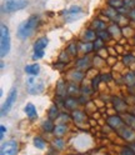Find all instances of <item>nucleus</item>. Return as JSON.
I'll list each match as a JSON object with an SVG mask.
<instances>
[{
  "instance_id": "473e14b6",
  "label": "nucleus",
  "mask_w": 135,
  "mask_h": 155,
  "mask_svg": "<svg viewBox=\"0 0 135 155\" xmlns=\"http://www.w3.org/2000/svg\"><path fill=\"white\" fill-rule=\"evenodd\" d=\"M134 60V58H133V55H127L124 58V63L125 64H128V63H130V61H133Z\"/></svg>"
},
{
  "instance_id": "423d86ee",
  "label": "nucleus",
  "mask_w": 135,
  "mask_h": 155,
  "mask_svg": "<svg viewBox=\"0 0 135 155\" xmlns=\"http://www.w3.org/2000/svg\"><path fill=\"white\" fill-rule=\"evenodd\" d=\"M63 15L65 18V21L66 23H70V21H74L76 19L81 18L83 15V10L80 6H71L69 9H66V10L63 12Z\"/></svg>"
},
{
  "instance_id": "e433bc0d",
  "label": "nucleus",
  "mask_w": 135,
  "mask_h": 155,
  "mask_svg": "<svg viewBox=\"0 0 135 155\" xmlns=\"http://www.w3.org/2000/svg\"><path fill=\"white\" fill-rule=\"evenodd\" d=\"M61 116H63V119H64V120H68V119H69V115H68V114H61Z\"/></svg>"
},
{
  "instance_id": "6ab92c4d",
  "label": "nucleus",
  "mask_w": 135,
  "mask_h": 155,
  "mask_svg": "<svg viewBox=\"0 0 135 155\" xmlns=\"http://www.w3.org/2000/svg\"><path fill=\"white\" fill-rule=\"evenodd\" d=\"M95 36H96L95 31H94V30H90V29H89V30H86V31H85V34H84V40H86V41L94 40Z\"/></svg>"
},
{
  "instance_id": "cd10ccee",
  "label": "nucleus",
  "mask_w": 135,
  "mask_h": 155,
  "mask_svg": "<svg viewBox=\"0 0 135 155\" xmlns=\"http://www.w3.org/2000/svg\"><path fill=\"white\" fill-rule=\"evenodd\" d=\"M124 3H125V6L129 9L135 8V0H124Z\"/></svg>"
},
{
  "instance_id": "0eeeda50",
  "label": "nucleus",
  "mask_w": 135,
  "mask_h": 155,
  "mask_svg": "<svg viewBox=\"0 0 135 155\" xmlns=\"http://www.w3.org/2000/svg\"><path fill=\"white\" fill-rule=\"evenodd\" d=\"M18 151V144L16 141L14 140H10V141H6L2 145V149H0V154L2 155H13V154H16Z\"/></svg>"
},
{
  "instance_id": "412c9836",
  "label": "nucleus",
  "mask_w": 135,
  "mask_h": 155,
  "mask_svg": "<svg viewBox=\"0 0 135 155\" xmlns=\"http://www.w3.org/2000/svg\"><path fill=\"white\" fill-rule=\"evenodd\" d=\"M89 65V59L88 58H83V59H79L78 61H76V66L79 68V69H83V68H86Z\"/></svg>"
},
{
  "instance_id": "f8f14e48",
  "label": "nucleus",
  "mask_w": 135,
  "mask_h": 155,
  "mask_svg": "<svg viewBox=\"0 0 135 155\" xmlns=\"http://www.w3.org/2000/svg\"><path fill=\"white\" fill-rule=\"evenodd\" d=\"M108 5L113 9H121L123 6H125L124 0H108Z\"/></svg>"
},
{
  "instance_id": "9b49d317",
  "label": "nucleus",
  "mask_w": 135,
  "mask_h": 155,
  "mask_svg": "<svg viewBox=\"0 0 135 155\" xmlns=\"http://www.w3.org/2000/svg\"><path fill=\"white\" fill-rule=\"evenodd\" d=\"M40 71V66L38 64H30V65H26L25 66V73L29 75H38Z\"/></svg>"
},
{
  "instance_id": "c9c22d12",
  "label": "nucleus",
  "mask_w": 135,
  "mask_h": 155,
  "mask_svg": "<svg viewBox=\"0 0 135 155\" xmlns=\"http://www.w3.org/2000/svg\"><path fill=\"white\" fill-rule=\"evenodd\" d=\"M129 16H130V19H131V20H134V21H135V8H133L131 10H130V13H129Z\"/></svg>"
},
{
  "instance_id": "4be33fe9",
  "label": "nucleus",
  "mask_w": 135,
  "mask_h": 155,
  "mask_svg": "<svg viewBox=\"0 0 135 155\" xmlns=\"http://www.w3.org/2000/svg\"><path fill=\"white\" fill-rule=\"evenodd\" d=\"M58 115H59V111H58V108H56L55 105H53L51 108H50V110H49V119L54 120V119H56V118H58Z\"/></svg>"
},
{
  "instance_id": "4468645a",
  "label": "nucleus",
  "mask_w": 135,
  "mask_h": 155,
  "mask_svg": "<svg viewBox=\"0 0 135 155\" xmlns=\"http://www.w3.org/2000/svg\"><path fill=\"white\" fill-rule=\"evenodd\" d=\"M54 133L56 137H63V135L66 133V127L64 124H60V125H56L54 128Z\"/></svg>"
},
{
  "instance_id": "f03ea898",
  "label": "nucleus",
  "mask_w": 135,
  "mask_h": 155,
  "mask_svg": "<svg viewBox=\"0 0 135 155\" xmlns=\"http://www.w3.org/2000/svg\"><path fill=\"white\" fill-rule=\"evenodd\" d=\"M0 40H2V46H0V55L2 58H5L9 51H10V33L5 24H2L0 26Z\"/></svg>"
},
{
  "instance_id": "dca6fc26",
  "label": "nucleus",
  "mask_w": 135,
  "mask_h": 155,
  "mask_svg": "<svg viewBox=\"0 0 135 155\" xmlns=\"http://www.w3.org/2000/svg\"><path fill=\"white\" fill-rule=\"evenodd\" d=\"M54 124H53V120L51 119H48V120H45L44 123H43V129L45 130V131H48V133H50V131H53L54 130Z\"/></svg>"
},
{
  "instance_id": "c85d7f7f",
  "label": "nucleus",
  "mask_w": 135,
  "mask_h": 155,
  "mask_svg": "<svg viewBox=\"0 0 135 155\" xmlns=\"http://www.w3.org/2000/svg\"><path fill=\"white\" fill-rule=\"evenodd\" d=\"M54 145H55V147L58 145V148H59V149H61V148L64 147V141H63V140L60 139V137H59L58 139H55V140H54Z\"/></svg>"
},
{
  "instance_id": "2f4dec72",
  "label": "nucleus",
  "mask_w": 135,
  "mask_h": 155,
  "mask_svg": "<svg viewBox=\"0 0 135 155\" xmlns=\"http://www.w3.org/2000/svg\"><path fill=\"white\" fill-rule=\"evenodd\" d=\"M91 46H93V45H91V44H89V43H88V44H85V45H84V48H83V50H84V51H86V53H89L91 49H94V48H91Z\"/></svg>"
},
{
  "instance_id": "aec40b11",
  "label": "nucleus",
  "mask_w": 135,
  "mask_h": 155,
  "mask_svg": "<svg viewBox=\"0 0 135 155\" xmlns=\"http://www.w3.org/2000/svg\"><path fill=\"white\" fill-rule=\"evenodd\" d=\"M93 25H94V28H95L98 31L105 30V29H107V25H105V23L101 21V20H95V21L93 23Z\"/></svg>"
},
{
  "instance_id": "9d476101",
  "label": "nucleus",
  "mask_w": 135,
  "mask_h": 155,
  "mask_svg": "<svg viewBox=\"0 0 135 155\" xmlns=\"http://www.w3.org/2000/svg\"><path fill=\"white\" fill-rule=\"evenodd\" d=\"M24 111L26 113V115L29 116V119H36L38 118V111H36V108L31 104V103H29L25 105V108H24Z\"/></svg>"
},
{
  "instance_id": "7c9ffc66",
  "label": "nucleus",
  "mask_w": 135,
  "mask_h": 155,
  "mask_svg": "<svg viewBox=\"0 0 135 155\" xmlns=\"http://www.w3.org/2000/svg\"><path fill=\"white\" fill-rule=\"evenodd\" d=\"M73 79L74 80H81L83 79V74L81 73H73Z\"/></svg>"
},
{
  "instance_id": "72a5a7b5",
  "label": "nucleus",
  "mask_w": 135,
  "mask_h": 155,
  "mask_svg": "<svg viewBox=\"0 0 135 155\" xmlns=\"http://www.w3.org/2000/svg\"><path fill=\"white\" fill-rule=\"evenodd\" d=\"M0 130H2V133H0V139L4 138V134H5V125H0Z\"/></svg>"
},
{
  "instance_id": "393cba45",
  "label": "nucleus",
  "mask_w": 135,
  "mask_h": 155,
  "mask_svg": "<svg viewBox=\"0 0 135 155\" xmlns=\"http://www.w3.org/2000/svg\"><path fill=\"white\" fill-rule=\"evenodd\" d=\"M98 36H99L100 39H103V40H107V39H109V38L111 36V33H110L109 30L107 31V29H105V30L98 31Z\"/></svg>"
},
{
  "instance_id": "a211bd4d",
  "label": "nucleus",
  "mask_w": 135,
  "mask_h": 155,
  "mask_svg": "<svg viewBox=\"0 0 135 155\" xmlns=\"http://www.w3.org/2000/svg\"><path fill=\"white\" fill-rule=\"evenodd\" d=\"M58 96H60V98H63V96L66 94V86H64V81H59L58 83Z\"/></svg>"
},
{
  "instance_id": "ddd939ff",
  "label": "nucleus",
  "mask_w": 135,
  "mask_h": 155,
  "mask_svg": "<svg viewBox=\"0 0 135 155\" xmlns=\"http://www.w3.org/2000/svg\"><path fill=\"white\" fill-rule=\"evenodd\" d=\"M124 123L128 125V127H130L131 129L135 130V116L130 115V114H127L124 115Z\"/></svg>"
},
{
  "instance_id": "6e6552de",
  "label": "nucleus",
  "mask_w": 135,
  "mask_h": 155,
  "mask_svg": "<svg viewBox=\"0 0 135 155\" xmlns=\"http://www.w3.org/2000/svg\"><path fill=\"white\" fill-rule=\"evenodd\" d=\"M107 124L111 129L119 130L121 127H124V119H121L120 116H118V115H113V116L107 118Z\"/></svg>"
},
{
  "instance_id": "1a4fd4ad",
  "label": "nucleus",
  "mask_w": 135,
  "mask_h": 155,
  "mask_svg": "<svg viewBox=\"0 0 135 155\" xmlns=\"http://www.w3.org/2000/svg\"><path fill=\"white\" fill-rule=\"evenodd\" d=\"M119 135L121 138H124V139H127V140H133L134 139V137H135V134H134V129H131L130 127H121L119 130Z\"/></svg>"
},
{
  "instance_id": "20e7f679",
  "label": "nucleus",
  "mask_w": 135,
  "mask_h": 155,
  "mask_svg": "<svg viewBox=\"0 0 135 155\" xmlns=\"http://www.w3.org/2000/svg\"><path fill=\"white\" fill-rule=\"evenodd\" d=\"M48 44H49L48 38H40L34 43V53H33V59L34 60L41 59V58L44 56V51L46 49Z\"/></svg>"
},
{
  "instance_id": "bb28decb",
  "label": "nucleus",
  "mask_w": 135,
  "mask_h": 155,
  "mask_svg": "<svg viewBox=\"0 0 135 155\" xmlns=\"http://www.w3.org/2000/svg\"><path fill=\"white\" fill-rule=\"evenodd\" d=\"M121 154H135V150H133V147H125L123 150H121Z\"/></svg>"
},
{
  "instance_id": "2eb2a0df",
  "label": "nucleus",
  "mask_w": 135,
  "mask_h": 155,
  "mask_svg": "<svg viewBox=\"0 0 135 155\" xmlns=\"http://www.w3.org/2000/svg\"><path fill=\"white\" fill-rule=\"evenodd\" d=\"M73 116H74V120H75L76 123H83V121H85V119H86L85 114H84L83 111H79V110L74 111Z\"/></svg>"
},
{
  "instance_id": "f257e3e1",
  "label": "nucleus",
  "mask_w": 135,
  "mask_h": 155,
  "mask_svg": "<svg viewBox=\"0 0 135 155\" xmlns=\"http://www.w3.org/2000/svg\"><path fill=\"white\" fill-rule=\"evenodd\" d=\"M38 24H39V15H31L29 16L25 21H23L20 25H19L18 28V38L20 39V40H25V39H28L29 36H30L34 30L36 29Z\"/></svg>"
},
{
  "instance_id": "f3484780",
  "label": "nucleus",
  "mask_w": 135,
  "mask_h": 155,
  "mask_svg": "<svg viewBox=\"0 0 135 155\" xmlns=\"http://www.w3.org/2000/svg\"><path fill=\"white\" fill-rule=\"evenodd\" d=\"M34 145H35L38 149H44L45 145H46V143H45V140H44L43 138L35 137V138H34Z\"/></svg>"
},
{
  "instance_id": "7ed1b4c3",
  "label": "nucleus",
  "mask_w": 135,
  "mask_h": 155,
  "mask_svg": "<svg viewBox=\"0 0 135 155\" xmlns=\"http://www.w3.org/2000/svg\"><path fill=\"white\" fill-rule=\"evenodd\" d=\"M28 4H29V0H4L2 10L3 13H14L26 8Z\"/></svg>"
},
{
  "instance_id": "c756f323",
  "label": "nucleus",
  "mask_w": 135,
  "mask_h": 155,
  "mask_svg": "<svg viewBox=\"0 0 135 155\" xmlns=\"http://www.w3.org/2000/svg\"><path fill=\"white\" fill-rule=\"evenodd\" d=\"M68 50L71 53V55H76V51H78V49H76V46L74 44H70L69 48H68Z\"/></svg>"
},
{
  "instance_id": "b1692460",
  "label": "nucleus",
  "mask_w": 135,
  "mask_h": 155,
  "mask_svg": "<svg viewBox=\"0 0 135 155\" xmlns=\"http://www.w3.org/2000/svg\"><path fill=\"white\" fill-rule=\"evenodd\" d=\"M105 14L109 15V18H110V19H114V20H115V19H118V13H117V9H113V8H110V6H109L108 10L105 12Z\"/></svg>"
},
{
  "instance_id": "5701e85b",
  "label": "nucleus",
  "mask_w": 135,
  "mask_h": 155,
  "mask_svg": "<svg viewBox=\"0 0 135 155\" xmlns=\"http://www.w3.org/2000/svg\"><path fill=\"white\" fill-rule=\"evenodd\" d=\"M103 46H104V40H103V39H100V38H96L94 40L93 48H94V49H96V50H99V49H101Z\"/></svg>"
},
{
  "instance_id": "39448f33",
  "label": "nucleus",
  "mask_w": 135,
  "mask_h": 155,
  "mask_svg": "<svg viewBox=\"0 0 135 155\" xmlns=\"http://www.w3.org/2000/svg\"><path fill=\"white\" fill-rule=\"evenodd\" d=\"M16 98H18V90H16V88H13L10 90V93H9V95L6 96L5 103L2 106V116H4L5 114H8L10 111V109L13 108V105L16 101Z\"/></svg>"
},
{
  "instance_id": "f704fd0d",
  "label": "nucleus",
  "mask_w": 135,
  "mask_h": 155,
  "mask_svg": "<svg viewBox=\"0 0 135 155\" xmlns=\"http://www.w3.org/2000/svg\"><path fill=\"white\" fill-rule=\"evenodd\" d=\"M110 79H111L110 74H104V75H101V80H104V81H109Z\"/></svg>"
},
{
  "instance_id": "a878e982",
  "label": "nucleus",
  "mask_w": 135,
  "mask_h": 155,
  "mask_svg": "<svg viewBox=\"0 0 135 155\" xmlns=\"http://www.w3.org/2000/svg\"><path fill=\"white\" fill-rule=\"evenodd\" d=\"M65 106H68V108H70V109L75 108V106H76V100L74 98H68L65 100Z\"/></svg>"
}]
</instances>
